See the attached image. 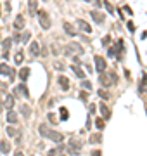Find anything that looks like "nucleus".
Here are the masks:
<instances>
[{
	"mask_svg": "<svg viewBox=\"0 0 147 156\" xmlns=\"http://www.w3.org/2000/svg\"><path fill=\"white\" fill-rule=\"evenodd\" d=\"M16 90L21 94V95H24L26 99L29 97V94H28V89H26V85H17V89H16Z\"/></svg>",
	"mask_w": 147,
	"mask_h": 156,
	"instance_id": "obj_25",
	"label": "nucleus"
},
{
	"mask_svg": "<svg viewBox=\"0 0 147 156\" xmlns=\"http://www.w3.org/2000/svg\"><path fill=\"white\" fill-rule=\"evenodd\" d=\"M68 151H69V153H73V154H78V153H80V149H75V148H68Z\"/></svg>",
	"mask_w": 147,
	"mask_h": 156,
	"instance_id": "obj_37",
	"label": "nucleus"
},
{
	"mask_svg": "<svg viewBox=\"0 0 147 156\" xmlns=\"http://www.w3.org/2000/svg\"><path fill=\"white\" fill-rule=\"evenodd\" d=\"M47 137H49L50 141H54V142H63L64 141V135L59 134V132H54V130H50Z\"/></svg>",
	"mask_w": 147,
	"mask_h": 156,
	"instance_id": "obj_8",
	"label": "nucleus"
},
{
	"mask_svg": "<svg viewBox=\"0 0 147 156\" xmlns=\"http://www.w3.org/2000/svg\"><path fill=\"white\" fill-rule=\"evenodd\" d=\"M38 132H40L43 137H47V135H49V132H50V128L47 127V125H40V127H38Z\"/></svg>",
	"mask_w": 147,
	"mask_h": 156,
	"instance_id": "obj_27",
	"label": "nucleus"
},
{
	"mask_svg": "<svg viewBox=\"0 0 147 156\" xmlns=\"http://www.w3.org/2000/svg\"><path fill=\"white\" fill-rule=\"evenodd\" d=\"M99 82L102 83L104 87H109L112 83L111 80H109V75H104V73H100V76H99Z\"/></svg>",
	"mask_w": 147,
	"mask_h": 156,
	"instance_id": "obj_13",
	"label": "nucleus"
},
{
	"mask_svg": "<svg viewBox=\"0 0 147 156\" xmlns=\"http://www.w3.org/2000/svg\"><path fill=\"white\" fill-rule=\"evenodd\" d=\"M57 83L61 85V89H63V90H68V89H69V80L64 76V75L57 76Z\"/></svg>",
	"mask_w": 147,
	"mask_h": 156,
	"instance_id": "obj_9",
	"label": "nucleus"
},
{
	"mask_svg": "<svg viewBox=\"0 0 147 156\" xmlns=\"http://www.w3.org/2000/svg\"><path fill=\"white\" fill-rule=\"evenodd\" d=\"M90 113H92V114L95 113V104H92V106H90Z\"/></svg>",
	"mask_w": 147,
	"mask_h": 156,
	"instance_id": "obj_40",
	"label": "nucleus"
},
{
	"mask_svg": "<svg viewBox=\"0 0 147 156\" xmlns=\"http://www.w3.org/2000/svg\"><path fill=\"white\" fill-rule=\"evenodd\" d=\"M99 109H100V113H102V116H104V120H109L111 113H109V109H107V106H106L104 102H102V104H99Z\"/></svg>",
	"mask_w": 147,
	"mask_h": 156,
	"instance_id": "obj_14",
	"label": "nucleus"
},
{
	"mask_svg": "<svg viewBox=\"0 0 147 156\" xmlns=\"http://www.w3.org/2000/svg\"><path fill=\"white\" fill-rule=\"evenodd\" d=\"M69 146L71 148H75V149H80L81 146H83V141H80V139H69Z\"/></svg>",
	"mask_w": 147,
	"mask_h": 156,
	"instance_id": "obj_15",
	"label": "nucleus"
},
{
	"mask_svg": "<svg viewBox=\"0 0 147 156\" xmlns=\"http://www.w3.org/2000/svg\"><path fill=\"white\" fill-rule=\"evenodd\" d=\"M92 156H100V151H93V153H92Z\"/></svg>",
	"mask_w": 147,
	"mask_h": 156,
	"instance_id": "obj_41",
	"label": "nucleus"
},
{
	"mask_svg": "<svg viewBox=\"0 0 147 156\" xmlns=\"http://www.w3.org/2000/svg\"><path fill=\"white\" fill-rule=\"evenodd\" d=\"M4 106L9 108V109H12V106H14V97L12 95H5V101H4Z\"/></svg>",
	"mask_w": 147,
	"mask_h": 156,
	"instance_id": "obj_21",
	"label": "nucleus"
},
{
	"mask_svg": "<svg viewBox=\"0 0 147 156\" xmlns=\"http://www.w3.org/2000/svg\"><path fill=\"white\" fill-rule=\"evenodd\" d=\"M123 49H125V43H123V40H118V42L114 43V47H111V49L107 50V54L111 57L118 56V59H121V52H123Z\"/></svg>",
	"mask_w": 147,
	"mask_h": 156,
	"instance_id": "obj_1",
	"label": "nucleus"
},
{
	"mask_svg": "<svg viewBox=\"0 0 147 156\" xmlns=\"http://www.w3.org/2000/svg\"><path fill=\"white\" fill-rule=\"evenodd\" d=\"M85 2H92V0H85Z\"/></svg>",
	"mask_w": 147,
	"mask_h": 156,
	"instance_id": "obj_44",
	"label": "nucleus"
},
{
	"mask_svg": "<svg viewBox=\"0 0 147 156\" xmlns=\"http://www.w3.org/2000/svg\"><path fill=\"white\" fill-rule=\"evenodd\" d=\"M28 7H29V12H31V14H35L36 9H38V4H36V0H28Z\"/></svg>",
	"mask_w": 147,
	"mask_h": 156,
	"instance_id": "obj_24",
	"label": "nucleus"
},
{
	"mask_svg": "<svg viewBox=\"0 0 147 156\" xmlns=\"http://www.w3.org/2000/svg\"><path fill=\"white\" fill-rule=\"evenodd\" d=\"M0 151H2L4 154H7L9 151H11V144H9L7 141H2L0 142Z\"/></svg>",
	"mask_w": 147,
	"mask_h": 156,
	"instance_id": "obj_20",
	"label": "nucleus"
},
{
	"mask_svg": "<svg viewBox=\"0 0 147 156\" xmlns=\"http://www.w3.org/2000/svg\"><path fill=\"white\" fill-rule=\"evenodd\" d=\"M17 134H19V132H17L16 128H12V127L7 128V135H9V137H17Z\"/></svg>",
	"mask_w": 147,
	"mask_h": 156,
	"instance_id": "obj_32",
	"label": "nucleus"
},
{
	"mask_svg": "<svg viewBox=\"0 0 147 156\" xmlns=\"http://www.w3.org/2000/svg\"><path fill=\"white\" fill-rule=\"evenodd\" d=\"M64 31H66L69 36H76V31H75V28L71 26L69 23H64Z\"/></svg>",
	"mask_w": 147,
	"mask_h": 156,
	"instance_id": "obj_19",
	"label": "nucleus"
},
{
	"mask_svg": "<svg viewBox=\"0 0 147 156\" xmlns=\"http://www.w3.org/2000/svg\"><path fill=\"white\" fill-rule=\"evenodd\" d=\"M71 52L83 54V47H81L80 43H76V42H71V43H68V47H66V56H68V54H71Z\"/></svg>",
	"mask_w": 147,
	"mask_h": 156,
	"instance_id": "obj_3",
	"label": "nucleus"
},
{
	"mask_svg": "<svg viewBox=\"0 0 147 156\" xmlns=\"http://www.w3.org/2000/svg\"><path fill=\"white\" fill-rule=\"evenodd\" d=\"M2 109H4V104H0V113H2Z\"/></svg>",
	"mask_w": 147,
	"mask_h": 156,
	"instance_id": "obj_43",
	"label": "nucleus"
},
{
	"mask_svg": "<svg viewBox=\"0 0 147 156\" xmlns=\"http://www.w3.org/2000/svg\"><path fill=\"white\" fill-rule=\"evenodd\" d=\"M81 87L87 89V90H92V83L88 82V80H81Z\"/></svg>",
	"mask_w": 147,
	"mask_h": 156,
	"instance_id": "obj_35",
	"label": "nucleus"
},
{
	"mask_svg": "<svg viewBox=\"0 0 147 156\" xmlns=\"http://www.w3.org/2000/svg\"><path fill=\"white\" fill-rule=\"evenodd\" d=\"M23 57H24V54H23V50H17L14 56V63L16 64H21L23 63Z\"/></svg>",
	"mask_w": 147,
	"mask_h": 156,
	"instance_id": "obj_26",
	"label": "nucleus"
},
{
	"mask_svg": "<svg viewBox=\"0 0 147 156\" xmlns=\"http://www.w3.org/2000/svg\"><path fill=\"white\" fill-rule=\"evenodd\" d=\"M139 94H147V73L142 75V80L139 83Z\"/></svg>",
	"mask_w": 147,
	"mask_h": 156,
	"instance_id": "obj_7",
	"label": "nucleus"
},
{
	"mask_svg": "<svg viewBox=\"0 0 147 156\" xmlns=\"http://www.w3.org/2000/svg\"><path fill=\"white\" fill-rule=\"evenodd\" d=\"M49 120H50V121H56V116H54V114L50 113V114H49Z\"/></svg>",
	"mask_w": 147,
	"mask_h": 156,
	"instance_id": "obj_39",
	"label": "nucleus"
},
{
	"mask_svg": "<svg viewBox=\"0 0 147 156\" xmlns=\"http://www.w3.org/2000/svg\"><path fill=\"white\" fill-rule=\"evenodd\" d=\"M78 28L81 30V31H85V33H90V31H92V26L88 24V23H85L83 19H80V21H78Z\"/></svg>",
	"mask_w": 147,
	"mask_h": 156,
	"instance_id": "obj_11",
	"label": "nucleus"
},
{
	"mask_svg": "<svg viewBox=\"0 0 147 156\" xmlns=\"http://www.w3.org/2000/svg\"><path fill=\"white\" fill-rule=\"evenodd\" d=\"M104 5H106V9L109 11V14H112V12H114V9L111 7V4H109V2H104Z\"/></svg>",
	"mask_w": 147,
	"mask_h": 156,
	"instance_id": "obj_36",
	"label": "nucleus"
},
{
	"mask_svg": "<svg viewBox=\"0 0 147 156\" xmlns=\"http://www.w3.org/2000/svg\"><path fill=\"white\" fill-rule=\"evenodd\" d=\"M93 61H95V70H97L99 73H104V71H106V66H107V64H106V59H104V57L95 56V57H93Z\"/></svg>",
	"mask_w": 147,
	"mask_h": 156,
	"instance_id": "obj_4",
	"label": "nucleus"
},
{
	"mask_svg": "<svg viewBox=\"0 0 147 156\" xmlns=\"http://www.w3.org/2000/svg\"><path fill=\"white\" fill-rule=\"evenodd\" d=\"M0 75H5V76H14V70L9 66V64H0Z\"/></svg>",
	"mask_w": 147,
	"mask_h": 156,
	"instance_id": "obj_5",
	"label": "nucleus"
},
{
	"mask_svg": "<svg viewBox=\"0 0 147 156\" xmlns=\"http://www.w3.org/2000/svg\"><path fill=\"white\" fill-rule=\"evenodd\" d=\"M14 28L17 30V31L24 28V17H23L21 14H19V16H16V19H14Z\"/></svg>",
	"mask_w": 147,
	"mask_h": 156,
	"instance_id": "obj_10",
	"label": "nucleus"
},
{
	"mask_svg": "<svg viewBox=\"0 0 147 156\" xmlns=\"http://www.w3.org/2000/svg\"><path fill=\"white\" fill-rule=\"evenodd\" d=\"M11 45H12V38H5V40H4V43H2L5 56H7V52H9V49H11Z\"/></svg>",
	"mask_w": 147,
	"mask_h": 156,
	"instance_id": "obj_23",
	"label": "nucleus"
},
{
	"mask_svg": "<svg viewBox=\"0 0 147 156\" xmlns=\"http://www.w3.org/2000/svg\"><path fill=\"white\" fill-rule=\"evenodd\" d=\"M100 141H102V135H100V134H92V135H90V142H92V144H95V142H100Z\"/></svg>",
	"mask_w": 147,
	"mask_h": 156,
	"instance_id": "obj_29",
	"label": "nucleus"
},
{
	"mask_svg": "<svg viewBox=\"0 0 147 156\" xmlns=\"http://www.w3.org/2000/svg\"><path fill=\"white\" fill-rule=\"evenodd\" d=\"M29 52H31V56H38V54H40V43L31 42V45H29Z\"/></svg>",
	"mask_w": 147,
	"mask_h": 156,
	"instance_id": "obj_12",
	"label": "nucleus"
},
{
	"mask_svg": "<svg viewBox=\"0 0 147 156\" xmlns=\"http://www.w3.org/2000/svg\"><path fill=\"white\" fill-rule=\"evenodd\" d=\"M19 35H21V42H28L29 40V36H31V33H29V31H24V33H19Z\"/></svg>",
	"mask_w": 147,
	"mask_h": 156,
	"instance_id": "obj_31",
	"label": "nucleus"
},
{
	"mask_svg": "<svg viewBox=\"0 0 147 156\" xmlns=\"http://www.w3.org/2000/svg\"><path fill=\"white\" fill-rule=\"evenodd\" d=\"M90 16H92V19L97 23V24H102V23H104V19H106V16L102 14V12H99V11H92Z\"/></svg>",
	"mask_w": 147,
	"mask_h": 156,
	"instance_id": "obj_6",
	"label": "nucleus"
},
{
	"mask_svg": "<svg viewBox=\"0 0 147 156\" xmlns=\"http://www.w3.org/2000/svg\"><path fill=\"white\" fill-rule=\"evenodd\" d=\"M59 116H61V120H68V118H69L68 109H66V108H61V109H59Z\"/></svg>",
	"mask_w": 147,
	"mask_h": 156,
	"instance_id": "obj_28",
	"label": "nucleus"
},
{
	"mask_svg": "<svg viewBox=\"0 0 147 156\" xmlns=\"http://www.w3.org/2000/svg\"><path fill=\"white\" fill-rule=\"evenodd\" d=\"M71 70H73L75 73H76V76L80 78V80H83V78H87V76H85V71H83V70H80V68H78L76 64H73V66H71Z\"/></svg>",
	"mask_w": 147,
	"mask_h": 156,
	"instance_id": "obj_16",
	"label": "nucleus"
},
{
	"mask_svg": "<svg viewBox=\"0 0 147 156\" xmlns=\"http://www.w3.org/2000/svg\"><path fill=\"white\" fill-rule=\"evenodd\" d=\"M7 121H9V123H12V125H14V123H17V114H16L12 109H9V113H7Z\"/></svg>",
	"mask_w": 147,
	"mask_h": 156,
	"instance_id": "obj_17",
	"label": "nucleus"
},
{
	"mask_svg": "<svg viewBox=\"0 0 147 156\" xmlns=\"http://www.w3.org/2000/svg\"><path fill=\"white\" fill-rule=\"evenodd\" d=\"M64 151H66V149H64V146H59L57 149H50V151H49V156H61Z\"/></svg>",
	"mask_w": 147,
	"mask_h": 156,
	"instance_id": "obj_18",
	"label": "nucleus"
},
{
	"mask_svg": "<svg viewBox=\"0 0 147 156\" xmlns=\"http://www.w3.org/2000/svg\"><path fill=\"white\" fill-rule=\"evenodd\" d=\"M21 113L24 114V116H26V118H28L29 114H31V109H29L28 106H21Z\"/></svg>",
	"mask_w": 147,
	"mask_h": 156,
	"instance_id": "obj_34",
	"label": "nucleus"
},
{
	"mask_svg": "<svg viewBox=\"0 0 147 156\" xmlns=\"http://www.w3.org/2000/svg\"><path fill=\"white\" fill-rule=\"evenodd\" d=\"M56 70H64V66L61 63H56Z\"/></svg>",
	"mask_w": 147,
	"mask_h": 156,
	"instance_id": "obj_38",
	"label": "nucleus"
},
{
	"mask_svg": "<svg viewBox=\"0 0 147 156\" xmlns=\"http://www.w3.org/2000/svg\"><path fill=\"white\" fill-rule=\"evenodd\" d=\"M14 156H24V154H23L21 151H16V154H14Z\"/></svg>",
	"mask_w": 147,
	"mask_h": 156,
	"instance_id": "obj_42",
	"label": "nucleus"
},
{
	"mask_svg": "<svg viewBox=\"0 0 147 156\" xmlns=\"http://www.w3.org/2000/svg\"><path fill=\"white\" fill-rule=\"evenodd\" d=\"M97 94L100 95V99H104V101H107L111 95H109V92H106L104 89H100V90H97Z\"/></svg>",
	"mask_w": 147,
	"mask_h": 156,
	"instance_id": "obj_30",
	"label": "nucleus"
},
{
	"mask_svg": "<svg viewBox=\"0 0 147 156\" xmlns=\"http://www.w3.org/2000/svg\"><path fill=\"white\" fill-rule=\"evenodd\" d=\"M38 21H40V26L43 30H49L50 28V16L45 12V11H40L38 12Z\"/></svg>",
	"mask_w": 147,
	"mask_h": 156,
	"instance_id": "obj_2",
	"label": "nucleus"
},
{
	"mask_svg": "<svg viewBox=\"0 0 147 156\" xmlns=\"http://www.w3.org/2000/svg\"><path fill=\"white\" fill-rule=\"evenodd\" d=\"M28 76H29V68H21L19 70V78H21L23 82H26Z\"/></svg>",
	"mask_w": 147,
	"mask_h": 156,
	"instance_id": "obj_22",
	"label": "nucleus"
},
{
	"mask_svg": "<svg viewBox=\"0 0 147 156\" xmlns=\"http://www.w3.org/2000/svg\"><path fill=\"white\" fill-rule=\"evenodd\" d=\"M104 118H95V127L99 128V130H102V128H104Z\"/></svg>",
	"mask_w": 147,
	"mask_h": 156,
	"instance_id": "obj_33",
	"label": "nucleus"
}]
</instances>
